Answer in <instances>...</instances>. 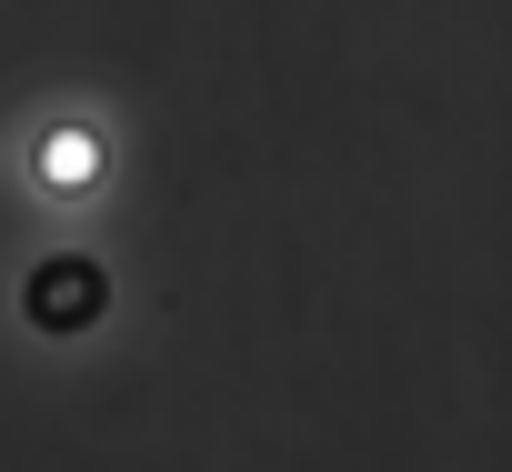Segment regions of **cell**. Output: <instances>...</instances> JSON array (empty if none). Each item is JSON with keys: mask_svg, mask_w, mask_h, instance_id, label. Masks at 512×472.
Wrapping results in <instances>:
<instances>
[{"mask_svg": "<svg viewBox=\"0 0 512 472\" xmlns=\"http://www.w3.org/2000/svg\"><path fill=\"white\" fill-rule=\"evenodd\" d=\"M31 171H41V191H61V201L101 191V131H91V121H51L41 151H31Z\"/></svg>", "mask_w": 512, "mask_h": 472, "instance_id": "2", "label": "cell"}, {"mask_svg": "<svg viewBox=\"0 0 512 472\" xmlns=\"http://www.w3.org/2000/svg\"><path fill=\"white\" fill-rule=\"evenodd\" d=\"M21 322L41 332V342H81V332H101L111 322V272H101V252H41L31 272H21Z\"/></svg>", "mask_w": 512, "mask_h": 472, "instance_id": "1", "label": "cell"}]
</instances>
